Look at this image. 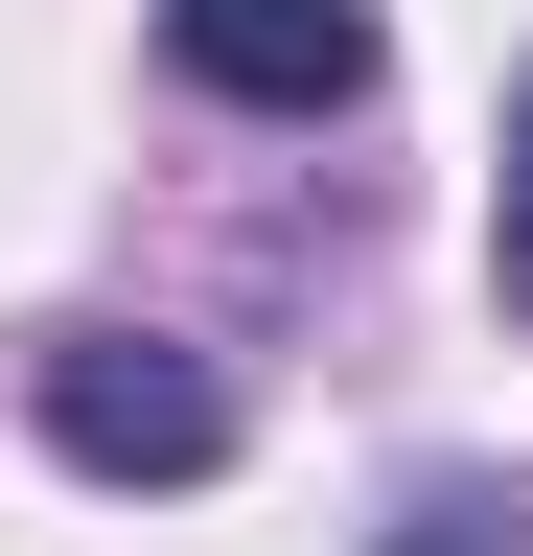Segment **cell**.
<instances>
[{
	"label": "cell",
	"instance_id": "cell-1",
	"mask_svg": "<svg viewBox=\"0 0 533 556\" xmlns=\"http://www.w3.org/2000/svg\"><path fill=\"white\" fill-rule=\"evenodd\" d=\"M47 441H71L93 486H210L232 464V371H210V348H140V325H71V348H47Z\"/></svg>",
	"mask_w": 533,
	"mask_h": 556
},
{
	"label": "cell",
	"instance_id": "cell-4",
	"mask_svg": "<svg viewBox=\"0 0 533 556\" xmlns=\"http://www.w3.org/2000/svg\"><path fill=\"white\" fill-rule=\"evenodd\" d=\"M418 556H533V510H487V486H418Z\"/></svg>",
	"mask_w": 533,
	"mask_h": 556
},
{
	"label": "cell",
	"instance_id": "cell-2",
	"mask_svg": "<svg viewBox=\"0 0 533 556\" xmlns=\"http://www.w3.org/2000/svg\"><path fill=\"white\" fill-rule=\"evenodd\" d=\"M163 70L232 116H348L371 93V0H163Z\"/></svg>",
	"mask_w": 533,
	"mask_h": 556
},
{
	"label": "cell",
	"instance_id": "cell-3",
	"mask_svg": "<svg viewBox=\"0 0 533 556\" xmlns=\"http://www.w3.org/2000/svg\"><path fill=\"white\" fill-rule=\"evenodd\" d=\"M487 278H510V325H533V93H510V186H487Z\"/></svg>",
	"mask_w": 533,
	"mask_h": 556
}]
</instances>
